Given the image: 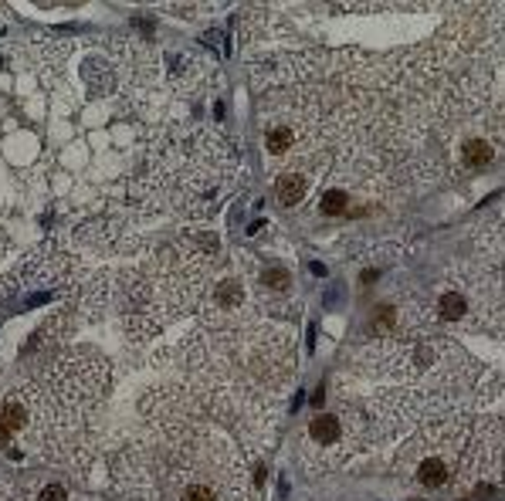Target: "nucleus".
Returning a JSON list of instances; mask_svg holds the SVG:
<instances>
[{"instance_id":"obj_12","label":"nucleus","mask_w":505,"mask_h":501,"mask_svg":"<svg viewBox=\"0 0 505 501\" xmlns=\"http://www.w3.org/2000/svg\"><path fill=\"white\" fill-rule=\"evenodd\" d=\"M265 285H275V288H278V285H289V274L278 271V268H275V271L265 274Z\"/></svg>"},{"instance_id":"obj_10","label":"nucleus","mask_w":505,"mask_h":501,"mask_svg":"<svg viewBox=\"0 0 505 501\" xmlns=\"http://www.w3.org/2000/svg\"><path fill=\"white\" fill-rule=\"evenodd\" d=\"M38 501H68V495H65L62 485H48L41 495H38Z\"/></svg>"},{"instance_id":"obj_1","label":"nucleus","mask_w":505,"mask_h":501,"mask_svg":"<svg viewBox=\"0 0 505 501\" xmlns=\"http://www.w3.org/2000/svg\"><path fill=\"white\" fill-rule=\"evenodd\" d=\"M306 193V180L299 176V173H289V176H282L278 180V200L285 203V207H295L299 200Z\"/></svg>"},{"instance_id":"obj_13","label":"nucleus","mask_w":505,"mask_h":501,"mask_svg":"<svg viewBox=\"0 0 505 501\" xmlns=\"http://www.w3.org/2000/svg\"><path fill=\"white\" fill-rule=\"evenodd\" d=\"M7 441H11V430H7V427L0 424V444H7Z\"/></svg>"},{"instance_id":"obj_9","label":"nucleus","mask_w":505,"mask_h":501,"mask_svg":"<svg viewBox=\"0 0 505 501\" xmlns=\"http://www.w3.org/2000/svg\"><path fill=\"white\" fill-rule=\"evenodd\" d=\"M180 501H217L214 498V491H211V488H204V485H190L184 491V498Z\"/></svg>"},{"instance_id":"obj_11","label":"nucleus","mask_w":505,"mask_h":501,"mask_svg":"<svg viewBox=\"0 0 505 501\" xmlns=\"http://www.w3.org/2000/svg\"><path fill=\"white\" fill-rule=\"evenodd\" d=\"M221 302L224 305H238V298H241V291H238V285H221Z\"/></svg>"},{"instance_id":"obj_2","label":"nucleus","mask_w":505,"mask_h":501,"mask_svg":"<svg viewBox=\"0 0 505 501\" xmlns=\"http://www.w3.org/2000/svg\"><path fill=\"white\" fill-rule=\"evenodd\" d=\"M417 478H421V485L441 488L444 481H448V468H444V461H438V457H428V461L417 468Z\"/></svg>"},{"instance_id":"obj_3","label":"nucleus","mask_w":505,"mask_h":501,"mask_svg":"<svg viewBox=\"0 0 505 501\" xmlns=\"http://www.w3.org/2000/svg\"><path fill=\"white\" fill-rule=\"evenodd\" d=\"M309 434H312V441H316V444H336L339 420H336V417H329V413H322L319 420L309 427Z\"/></svg>"},{"instance_id":"obj_7","label":"nucleus","mask_w":505,"mask_h":501,"mask_svg":"<svg viewBox=\"0 0 505 501\" xmlns=\"http://www.w3.org/2000/svg\"><path fill=\"white\" fill-rule=\"evenodd\" d=\"M343 207H346V193H343V190H329V193L322 197V210L326 213H339Z\"/></svg>"},{"instance_id":"obj_5","label":"nucleus","mask_w":505,"mask_h":501,"mask_svg":"<svg viewBox=\"0 0 505 501\" xmlns=\"http://www.w3.org/2000/svg\"><path fill=\"white\" fill-rule=\"evenodd\" d=\"M24 420H28V413H24V407H21L17 400L4 403V410H0V424L7 427V430H17V427H24Z\"/></svg>"},{"instance_id":"obj_4","label":"nucleus","mask_w":505,"mask_h":501,"mask_svg":"<svg viewBox=\"0 0 505 501\" xmlns=\"http://www.w3.org/2000/svg\"><path fill=\"white\" fill-rule=\"evenodd\" d=\"M289 146H292V129H289V125H275V129L265 136V150L275 152V156H282Z\"/></svg>"},{"instance_id":"obj_6","label":"nucleus","mask_w":505,"mask_h":501,"mask_svg":"<svg viewBox=\"0 0 505 501\" xmlns=\"http://www.w3.org/2000/svg\"><path fill=\"white\" fill-rule=\"evenodd\" d=\"M441 315L444 319H461V315H465V298L455 295V291H448L441 298Z\"/></svg>"},{"instance_id":"obj_8","label":"nucleus","mask_w":505,"mask_h":501,"mask_svg":"<svg viewBox=\"0 0 505 501\" xmlns=\"http://www.w3.org/2000/svg\"><path fill=\"white\" fill-rule=\"evenodd\" d=\"M489 159H492V150L485 142H468V163L482 167V163H489Z\"/></svg>"}]
</instances>
